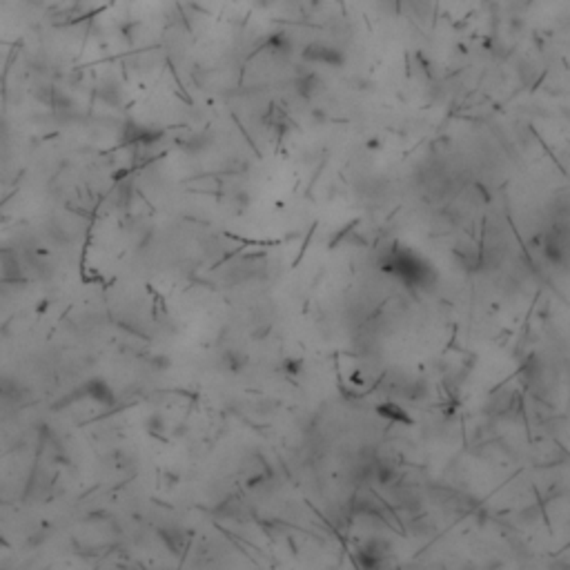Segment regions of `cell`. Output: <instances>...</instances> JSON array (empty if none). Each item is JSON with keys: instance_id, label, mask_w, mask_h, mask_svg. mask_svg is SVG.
I'll list each match as a JSON object with an SVG mask.
<instances>
[{"instance_id": "cell-1", "label": "cell", "mask_w": 570, "mask_h": 570, "mask_svg": "<svg viewBox=\"0 0 570 570\" xmlns=\"http://www.w3.org/2000/svg\"><path fill=\"white\" fill-rule=\"evenodd\" d=\"M307 60H317V62H323V65H341L343 62V56H341V51L339 49H334V47H328V45H321V43H314V45H310L305 49V54H303Z\"/></svg>"}, {"instance_id": "cell-2", "label": "cell", "mask_w": 570, "mask_h": 570, "mask_svg": "<svg viewBox=\"0 0 570 570\" xmlns=\"http://www.w3.org/2000/svg\"><path fill=\"white\" fill-rule=\"evenodd\" d=\"M377 412L381 414V417H385V419H392V421H401V423H410L412 419L408 417V414L401 410L397 404H381L379 408H377Z\"/></svg>"}, {"instance_id": "cell-3", "label": "cell", "mask_w": 570, "mask_h": 570, "mask_svg": "<svg viewBox=\"0 0 570 570\" xmlns=\"http://www.w3.org/2000/svg\"><path fill=\"white\" fill-rule=\"evenodd\" d=\"M223 361H225L227 370H232V372H241L243 366L248 364V359H245L243 354H239V352H227V354L223 357Z\"/></svg>"}, {"instance_id": "cell-4", "label": "cell", "mask_w": 570, "mask_h": 570, "mask_svg": "<svg viewBox=\"0 0 570 570\" xmlns=\"http://www.w3.org/2000/svg\"><path fill=\"white\" fill-rule=\"evenodd\" d=\"M283 368L288 370V372L292 374V377H296V374H299V370L303 368V361H301V359H296V361L288 359V361H285V364H283Z\"/></svg>"}, {"instance_id": "cell-5", "label": "cell", "mask_w": 570, "mask_h": 570, "mask_svg": "<svg viewBox=\"0 0 570 570\" xmlns=\"http://www.w3.org/2000/svg\"><path fill=\"white\" fill-rule=\"evenodd\" d=\"M147 425H150V430H152V432H159V430L163 432V425H165V421H163V417H159V414H154V417L150 419V423H147Z\"/></svg>"}]
</instances>
